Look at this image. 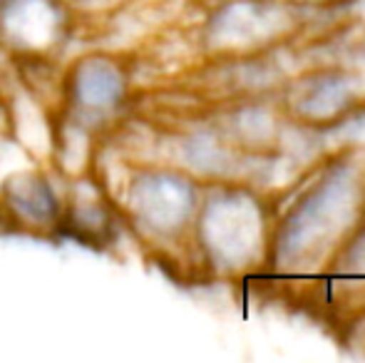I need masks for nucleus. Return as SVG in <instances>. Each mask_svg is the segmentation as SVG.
<instances>
[{
  "instance_id": "obj_1",
  "label": "nucleus",
  "mask_w": 365,
  "mask_h": 363,
  "mask_svg": "<svg viewBox=\"0 0 365 363\" xmlns=\"http://www.w3.org/2000/svg\"><path fill=\"white\" fill-rule=\"evenodd\" d=\"M137 197H140L142 214L159 227L177 224L179 219H184L189 204H192V194H189L187 184L169 180V177H154V180L145 182Z\"/></svg>"
},
{
  "instance_id": "obj_2",
  "label": "nucleus",
  "mask_w": 365,
  "mask_h": 363,
  "mask_svg": "<svg viewBox=\"0 0 365 363\" xmlns=\"http://www.w3.org/2000/svg\"><path fill=\"white\" fill-rule=\"evenodd\" d=\"M77 95L87 107H112L122 95V78L110 63H85L77 78Z\"/></svg>"
}]
</instances>
